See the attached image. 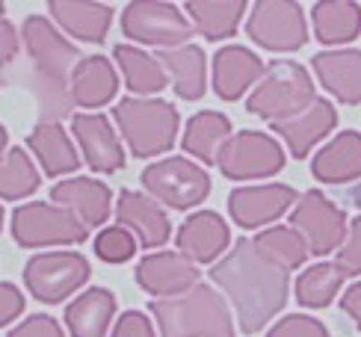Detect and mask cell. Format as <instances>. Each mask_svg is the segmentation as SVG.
Masks as SVG:
<instances>
[{"label": "cell", "instance_id": "1", "mask_svg": "<svg viewBox=\"0 0 361 337\" xmlns=\"http://www.w3.org/2000/svg\"><path fill=\"white\" fill-rule=\"evenodd\" d=\"M210 278L231 299L246 334L261 331L288 302V272L261 255L252 240H237V246L210 269Z\"/></svg>", "mask_w": 361, "mask_h": 337}, {"label": "cell", "instance_id": "2", "mask_svg": "<svg viewBox=\"0 0 361 337\" xmlns=\"http://www.w3.org/2000/svg\"><path fill=\"white\" fill-rule=\"evenodd\" d=\"M152 314L160 337H234L228 305L210 284H195L172 299H154Z\"/></svg>", "mask_w": 361, "mask_h": 337}, {"label": "cell", "instance_id": "3", "mask_svg": "<svg viewBox=\"0 0 361 337\" xmlns=\"http://www.w3.org/2000/svg\"><path fill=\"white\" fill-rule=\"evenodd\" d=\"M113 118L122 130L133 157L166 154L178 136V110L169 101L152 98H125L116 104Z\"/></svg>", "mask_w": 361, "mask_h": 337}, {"label": "cell", "instance_id": "4", "mask_svg": "<svg viewBox=\"0 0 361 337\" xmlns=\"http://www.w3.org/2000/svg\"><path fill=\"white\" fill-rule=\"evenodd\" d=\"M314 101H317V95H314L308 71L299 63H290V59H279L264 71L261 83L252 89L246 110L276 125V121H288L308 110Z\"/></svg>", "mask_w": 361, "mask_h": 337}, {"label": "cell", "instance_id": "5", "mask_svg": "<svg viewBox=\"0 0 361 337\" xmlns=\"http://www.w3.org/2000/svg\"><path fill=\"white\" fill-rule=\"evenodd\" d=\"M89 228L68 210L44 202H27L12 213V237L24 249L42 246H80Z\"/></svg>", "mask_w": 361, "mask_h": 337}, {"label": "cell", "instance_id": "6", "mask_svg": "<svg viewBox=\"0 0 361 337\" xmlns=\"http://www.w3.org/2000/svg\"><path fill=\"white\" fill-rule=\"evenodd\" d=\"M142 187L172 210H190L210 192V175L187 157H166L142 172Z\"/></svg>", "mask_w": 361, "mask_h": 337}, {"label": "cell", "instance_id": "7", "mask_svg": "<svg viewBox=\"0 0 361 337\" xmlns=\"http://www.w3.org/2000/svg\"><path fill=\"white\" fill-rule=\"evenodd\" d=\"M92 269L89 260L78 252H44L27 260L24 266V281L39 302L44 305H59L68 299L74 290H80Z\"/></svg>", "mask_w": 361, "mask_h": 337}, {"label": "cell", "instance_id": "8", "mask_svg": "<svg viewBox=\"0 0 361 337\" xmlns=\"http://www.w3.org/2000/svg\"><path fill=\"white\" fill-rule=\"evenodd\" d=\"M290 228L305 240L311 255H329L338 252L347 240V213H343L332 198H326L320 190H308L296 202L290 213Z\"/></svg>", "mask_w": 361, "mask_h": 337}, {"label": "cell", "instance_id": "9", "mask_svg": "<svg viewBox=\"0 0 361 337\" xmlns=\"http://www.w3.org/2000/svg\"><path fill=\"white\" fill-rule=\"evenodd\" d=\"M122 30L133 42L154 44L163 51L180 48L192 36V24L184 18V12L172 4H160V0L128 4L122 12Z\"/></svg>", "mask_w": 361, "mask_h": 337}, {"label": "cell", "instance_id": "10", "mask_svg": "<svg viewBox=\"0 0 361 337\" xmlns=\"http://www.w3.org/2000/svg\"><path fill=\"white\" fill-rule=\"evenodd\" d=\"M246 33L255 44H261L267 51H299L308 42L302 6L284 4V0L255 4L246 21Z\"/></svg>", "mask_w": 361, "mask_h": 337}, {"label": "cell", "instance_id": "11", "mask_svg": "<svg viewBox=\"0 0 361 337\" xmlns=\"http://www.w3.org/2000/svg\"><path fill=\"white\" fill-rule=\"evenodd\" d=\"M216 166L231 180L269 178L284 168V151L273 136L258 133V130H240L219 151Z\"/></svg>", "mask_w": 361, "mask_h": 337}, {"label": "cell", "instance_id": "12", "mask_svg": "<svg viewBox=\"0 0 361 337\" xmlns=\"http://www.w3.org/2000/svg\"><path fill=\"white\" fill-rule=\"evenodd\" d=\"M21 36H24V44H27L30 56H33L36 68L59 89L74 78V71H78V66L83 63L80 51L59 36L54 30V24L48 18H42V15H30L21 27Z\"/></svg>", "mask_w": 361, "mask_h": 337}, {"label": "cell", "instance_id": "13", "mask_svg": "<svg viewBox=\"0 0 361 337\" xmlns=\"http://www.w3.org/2000/svg\"><path fill=\"white\" fill-rule=\"evenodd\" d=\"M71 130H74V140H78L83 157H86V166L92 168V172L110 175L125 166V148L118 142L116 130L110 128L107 116L80 113L71 118Z\"/></svg>", "mask_w": 361, "mask_h": 337}, {"label": "cell", "instance_id": "14", "mask_svg": "<svg viewBox=\"0 0 361 337\" xmlns=\"http://www.w3.org/2000/svg\"><path fill=\"white\" fill-rule=\"evenodd\" d=\"M296 202V190L288 183H264V187H240L228 195V213L240 228H261L276 222Z\"/></svg>", "mask_w": 361, "mask_h": 337}, {"label": "cell", "instance_id": "15", "mask_svg": "<svg viewBox=\"0 0 361 337\" xmlns=\"http://www.w3.org/2000/svg\"><path fill=\"white\" fill-rule=\"evenodd\" d=\"M137 281L145 293L172 299V296L187 293V290L199 284V269L180 252H154L140 260Z\"/></svg>", "mask_w": 361, "mask_h": 337}, {"label": "cell", "instance_id": "16", "mask_svg": "<svg viewBox=\"0 0 361 337\" xmlns=\"http://www.w3.org/2000/svg\"><path fill=\"white\" fill-rule=\"evenodd\" d=\"M116 216L122 222V228H128L145 249H160L172 234L169 216L163 213V207L142 192H133V190L118 192Z\"/></svg>", "mask_w": 361, "mask_h": 337}, {"label": "cell", "instance_id": "17", "mask_svg": "<svg viewBox=\"0 0 361 337\" xmlns=\"http://www.w3.org/2000/svg\"><path fill=\"white\" fill-rule=\"evenodd\" d=\"M51 198L56 202V207L68 210L71 216L83 222L86 228L107 222L110 204H113L110 187L101 180H92V178H71V180L56 183L51 190Z\"/></svg>", "mask_w": 361, "mask_h": 337}, {"label": "cell", "instance_id": "18", "mask_svg": "<svg viewBox=\"0 0 361 337\" xmlns=\"http://www.w3.org/2000/svg\"><path fill=\"white\" fill-rule=\"evenodd\" d=\"M228 225L219 213L214 210H199L192 213V216L178 228V249L184 257H190L192 264H210V260H216L225 249H228Z\"/></svg>", "mask_w": 361, "mask_h": 337}, {"label": "cell", "instance_id": "19", "mask_svg": "<svg viewBox=\"0 0 361 337\" xmlns=\"http://www.w3.org/2000/svg\"><path fill=\"white\" fill-rule=\"evenodd\" d=\"M264 63L243 44H228L214 56V89L222 101H237L252 83H261Z\"/></svg>", "mask_w": 361, "mask_h": 337}, {"label": "cell", "instance_id": "20", "mask_svg": "<svg viewBox=\"0 0 361 337\" xmlns=\"http://www.w3.org/2000/svg\"><path fill=\"white\" fill-rule=\"evenodd\" d=\"M335 125H338L335 106L329 104V101H323V98H317V101L308 106V110H302L299 116H293L288 121H276L273 130L281 136L284 142H288L290 154L296 160H302L329 130H335Z\"/></svg>", "mask_w": 361, "mask_h": 337}, {"label": "cell", "instance_id": "21", "mask_svg": "<svg viewBox=\"0 0 361 337\" xmlns=\"http://www.w3.org/2000/svg\"><path fill=\"white\" fill-rule=\"evenodd\" d=\"M311 66L341 104H361V51H323Z\"/></svg>", "mask_w": 361, "mask_h": 337}, {"label": "cell", "instance_id": "22", "mask_svg": "<svg viewBox=\"0 0 361 337\" xmlns=\"http://www.w3.org/2000/svg\"><path fill=\"white\" fill-rule=\"evenodd\" d=\"M311 172L323 183H347L361 178V133L341 130L332 142L314 154Z\"/></svg>", "mask_w": 361, "mask_h": 337}, {"label": "cell", "instance_id": "23", "mask_svg": "<svg viewBox=\"0 0 361 337\" xmlns=\"http://www.w3.org/2000/svg\"><path fill=\"white\" fill-rule=\"evenodd\" d=\"M48 9L54 12L56 24L66 33L78 36L80 42L101 44L110 33L113 9L104 4H83V0H51Z\"/></svg>", "mask_w": 361, "mask_h": 337}, {"label": "cell", "instance_id": "24", "mask_svg": "<svg viewBox=\"0 0 361 337\" xmlns=\"http://www.w3.org/2000/svg\"><path fill=\"white\" fill-rule=\"evenodd\" d=\"M27 145L36 154V160L42 163L44 175H51V178L74 172V168L80 166L78 148H74V142L68 140V133L63 130V125H56V121L36 125L33 133L27 136Z\"/></svg>", "mask_w": 361, "mask_h": 337}, {"label": "cell", "instance_id": "25", "mask_svg": "<svg viewBox=\"0 0 361 337\" xmlns=\"http://www.w3.org/2000/svg\"><path fill=\"white\" fill-rule=\"evenodd\" d=\"M160 66L166 68L172 78L175 95L184 101H199L204 95V83H207V63H204V51L195 44H180L172 51H160Z\"/></svg>", "mask_w": 361, "mask_h": 337}, {"label": "cell", "instance_id": "26", "mask_svg": "<svg viewBox=\"0 0 361 337\" xmlns=\"http://www.w3.org/2000/svg\"><path fill=\"white\" fill-rule=\"evenodd\" d=\"M116 314V296L104 287L86 290L66 308V326L71 337H104Z\"/></svg>", "mask_w": 361, "mask_h": 337}, {"label": "cell", "instance_id": "27", "mask_svg": "<svg viewBox=\"0 0 361 337\" xmlns=\"http://www.w3.org/2000/svg\"><path fill=\"white\" fill-rule=\"evenodd\" d=\"M231 140V121L228 116L214 113V110H204V113H195L187 121V130H184V151L192 154L195 160H202L204 166H214L219 160V151L225 148V142Z\"/></svg>", "mask_w": 361, "mask_h": 337}, {"label": "cell", "instance_id": "28", "mask_svg": "<svg viewBox=\"0 0 361 337\" xmlns=\"http://www.w3.org/2000/svg\"><path fill=\"white\" fill-rule=\"evenodd\" d=\"M118 89L116 71L107 56H86L71 78V101L80 106H104Z\"/></svg>", "mask_w": 361, "mask_h": 337}, {"label": "cell", "instance_id": "29", "mask_svg": "<svg viewBox=\"0 0 361 337\" xmlns=\"http://www.w3.org/2000/svg\"><path fill=\"white\" fill-rule=\"evenodd\" d=\"M314 36L323 44H347L361 33V6L350 0H323L314 4Z\"/></svg>", "mask_w": 361, "mask_h": 337}, {"label": "cell", "instance_id": "30", "mask_svg": "<svg viewBox=\"0 0 361 337\" xmlns=\"http://www.w3.org/2000/svg\"><path fill=\"white\" fill-rule=\"evenodd\" d=\"M113 56H116L118 68H122L130 92H137V95H154V92L166 89L169 74L160 66V59L148 56L140 48H130V44H116Z\"/></svg>", "mask_w": 361, "mask_h": 337}, {"label": "cell", "instance_id": "31", "mask_svg": "<svg viewBox=\"0 0 361 337\" xmlns=\"http://www.w3.org/2000/svg\"><path fill=\"white\" fill-rule=\"evenodd\" d=\"M187 12L204 39L219 42L234 36L240 18L246 12V4L243 0H190Z\"/></svg>", "mask_w": 361, "mask_h": 337}, {"label": "cell", "instance_id": "32", "mask_svg": "<svg viewBox=\"0 0 361 337\" xmlns=\"http://www.w3.org/2000/svg\"><path fill=\"white\" fill-rule=\"evenodd\" d=\"M255 246H258L261 255H267L273 264H279L284 272H290L296 266L305 264V257L311 255L305 240L299 237L293 228L288 225H276V228H267V231H261L258 237L252 240Z\"/></svg>", "mask_w": 361, "mask_h": 337}, {"label": "cell", "instance_id": "33", "mask_svg": "<svg viewBox=\"0 0 361 337\" xmlns=\"http://www.w3.org/2000/svg\"><path fill=\"white\" fill-rule=\"evenodd\" d=\"M39 172L30 154H24L21 148H9L4 160H0V198L6 202H18L39 190Z\"/></svg>", "mask_w": 361, "mask_h": 337}, {"label": "cell", "instance_id": "34", "mask_svg": "<svg viewBox=\"0 0 361 337\" xmlns=\"http://www.w3.org/2000/svg\"><path fill=\"white\" fill-rule=\"evenodd\" d=\"M343 284V272L335 264H314L296 281V299L305 308H326L338 296Z\"/></svg>", "mask_w": 361, "mask_h": 337}, {"label": "cell", "instance_id": "35", "mask_svg": "<svg viewBox=\"0 0 361 337\" xmlns=\"http://www.w3.org/2000/svg\"><path fill=\"white\" fill-rule=\"evenodd\" d=\"M95 252L101 260H107V264H125V260L133 257L137 252V240L128 228L122 225H113V228H104L95 240Z\"/></svg>", "mask_w": 361, "mask_h": 337}, {"label": "cell", "instance_id": "36", "mask_svg": "<svg viewBox=\"0 0 361 337\" xmlns=\"http://www.w3.org/2000/svg\"><path fill=\"white\" fill-rule=\"evenodd\" d=\"M267 337H329V331L320 319L305 317V314H290V317L279 319V323L267 331Z\"/></svg>", "mask_w": 361, "mask_h": 337}, {"label": "cell", "instance_id": "37", "mask_svg": "<svg viewBox=\"0 0 361 337\" xmlns=\"http://www.w3.org/2000/svg\"><path fill=\"white\" fill-rule=\"evenodd\" d=\"M335 266L343 272V278L347 275H361V216L350 222V231H347L343 246L338 249Z\"/></svg>", "mask_w": 361, "mask_h": 337}, {"label": "cell", "instance_id": "38", "mask_svg": "<svg viewBox=\"0 0 361 337\" xmlns=\"http://www.w3.org/2000/svg\"><path fill=\"white\" fill-rule=\"evenodd\" d=\"M9 337H66V334H63V326H59L54 317L36 314V317L24 319L21 326H15L9 331Z\"/></svg>", "mask_w": 361, "mask_h": 337}, {"label": "cell", "instance_id": "39", "mask_svg": "<svg viewBox=\"0 0 361 337\" xmlns=\"http://www.w3.org/2000/svg\"><path fill=\"white\" fill-rule=\"evenodd\" d=\"M113 337H154L152 319H148L142 311H128V314L118 317Z\"/></svg>", "mask_w": 361, "mask_h": 337}, {"label": "cell", "instance_id": "40", "mask_svg": "<svg viewBox=\"0 0 361 337\" xmlns=\"http://www.w3.org/2000/svg\"><path fill=\"white\" fill-rule=\"evenodd\" d=\"M24 311V296L18 287H12L6 281H0V326L12 323L15 317Z\"/></svg>", "mask_w": 361, "mask_h": 337}, {"label": "cell", "instance_id": "41", "mask_svg": "<svg viewBox=\"0 0 361 337\" xmlns=\"http://www.w3.org/2000/svg\"><path fill=\"white\" fill-rule=\"evenodd\" d=\"M15 54H18V33L6 18H0V66L15 59Z\"/></svg>", "mask_w": 361, "mask_h": 337}, {"label": "cell", "instance_id": "42", "mask_svg": "<svg viewBox=\"0 0 361 337\" xmlns=\"http://www.w3.org/2000/svg\"><path fill=\"white\" fill-rule=\"evenodd\" d=\"M341 308L347 311V314L355 319V326L361 329V281H358V284H353V287L347 290V293L341 296Z\"/></svg>", "mask_w": 361, "mask_h": 337}, {"label": "cell", "instance_id": "43", "mask_svg": "<svg viewBox=\"0 0 361 337\" xmlns=\"http://www.w3.org/2000/svg\"><path fill=\"white\" fill-rule=\"evenodd\" d=\"M347 198H350V204H355V207L361 210V183H355V187L350 190V195H347Z\"/></svg>", "mask_w": 361, "mask_h": 337}, {"label": "cell", "instance_id": "44", "mask_svg": "<svg viewBox=\"0 0 361 337\" xmlns=\"http://www.w3.org/2000/svg\"><path fill=\"white\" fill-rule=\"evenodd\" d=\"M6 142H9V136H6L4 125H0V160H4V154H6Z\"/></svg>", "mask_w": 361, "mask_h": 337}, {"label": "cell", "instance_id": "45", "mask_svg": "<svg viewBox=\"0 0 361 337\" xmlns=\"http://www.w3.org/2000/svg\"><path fill=\"white\" fill-rule=\"evenodd\" d=\"M0 228H4V207H0Z\"/></svg>", "mask_w": 361, "mask_h": 337}, {"label": "cell", "instance_id": "46", "mask_svg": "<svg viewBox=\"0 0 361 337\" xmlns=\"http://www.w3.org/2000/svg\"><path fill=\"white\" fill-rule=\"evenodd\" d=\"M0 12H4V4H0ZM0 18H4V15H0Z\"/></svg>", "mask_w": 361, "mask_h": 337}]
</instances>
